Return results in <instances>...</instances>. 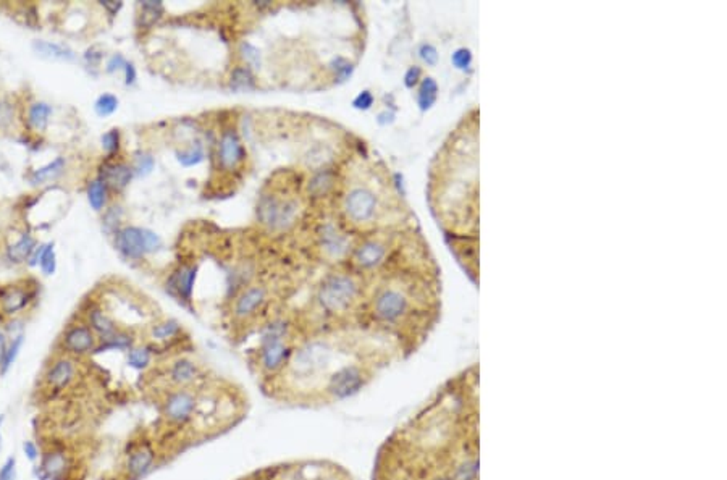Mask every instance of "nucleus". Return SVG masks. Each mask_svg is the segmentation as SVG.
Instances as JSON below:
<instances>
[{
  "mask_svg": "<svg viewBox=\"0 0 727 480\" xmlns=\"http://www.w3.org/2000/svg\"><path fill=\"white\" fill-rule=\"evenodd\" d=\"M230 86H231V89H235V91H251V89H254V76H252L251 70L249 68H242V66H240V68H236L233 71V75H231Z\"/></svg>",
  "mask_w": 727,
  "mask_h": 480,
  "instance_id": "28",
  "label": "nucleus"
},
{
  "mask_svg": "<svg viewBox=\"0 0 727 480\" xmlns=\"http://www.w3.org/2000/svg\"><path fill=\"white\" fill-rule=\"evenodd\" d=\"M118 146H120V133L117 130H110L102 136V147L107 152H115Z\"/></svg>",
  "mask_w": 727,
  "mask_h": 480,
  "instance_id": "42",
  "label": "nucleus"
},
{
  "mask_svg": "<svg viewBox=\"0 0 727 480\" xmlns=\"http://www.w3.org/2000/svg\"><path fill=\"white\" fill-rule=\"evenodd\" d=\"M117 107H118V99L112 94L101 96L96 102V112H97V115H101V117L112 115V113L117 110Z\"/></svg>",
  "mask_w": 727,
  "mask_h": 480,
  "instance_id": "36",
  "label": "nucleus"
},
{
  "mask_svg": "<svg viewBox=\"0 0 727 480\" xmlns=\"http://www.w3.org/2000/svg\"><path fill=\"white\" fill-rule=\"evenodd\" d=\"M73 467L71 463V456L61 448H55V450L45 451L41 456V469L43 472L52 480H61L66 477Z\"/></svg>",
  "mask_w": 727,
  "mask_h": 480,
  "instance_id": "12",
  "label": "nucleus"
},
{
  "mask_svg": "<svg viewBox=\"0 0 727 480\" xmlns=\"http://www.w3.org/2000/svg\"><path fill=\"white\" fill-rule=\"evenodd\" d=\"M372 372L358 364H346L330 374L321 390L317 391L318 400L323 402H339L353 398L362 391L370 380Z\"/></svg>",
  "mask_w": 727,
  "mask_h": 480,
  "instance_id": "2",
  "label": "nucleus"
},
{
  "mask_svg": "<svg viewBox=\"0 0 727 480\" xmlns=\"http://www.w3.org/2000/svg\"><path fill=\"white\" fill-rule=\"evenodd\" d=\"M330 68L335 71V76H337L338 81H346L349 76L353 75V64L346 59H343V57L335 59L332 64H330Z\"/></svg>",
  "mask_w": 727,
  "mask_h": 480,
  "instance_id": "37",
  "label": "nucleus"
},
{
  "mask_svg": "<svg viewBox=\"0 0 727 480\" xmlns=\"http://www.w3.org/2000/svg\"><path fill=\"white\" fill-rule=\"evenodd\" d=\"M200 391L189 388H172L163 390L159 401V412L161 421L168 428L179 430L188 428L200 414Z\"/></svg>",
  "mask_w": 727,
  "mask_h": 480,
  "instance_id": "1",
  "label": "nucleus"
},
{
  "mask_svg": "<svg viewBox=\"0 0 727 480\" xmlns=\"http://www.w3.org/2000/svg\"><path fill=\"white\" fill-rule=\"evenodd\" d=\"M205 379L203 374V369L198 364L193 363L189 359H178L170 365L167 374H165V380H167L168 388H189V386L199 385L200 381Z\"/></svg>",
  "mask_w": 727,
  "mask_h": 480,
  "instance_id": "10",
  "label": "nucleus"
},
{
  "mask_svg": "<svg viewBox=\"0 0 727 480\" xmlns=\"http://www.w3.org/2000/svg\"><path fill=\"white\" fill-rule=\"evenodd\" d=\"M125 71H126V85H131V82H135V80H136L135 66H133L131 64H126L125 65Z\"/></svg>",
  "mask_w": 727,
  "mask_h": 480,
  "instance_id": "50",
  "label": "nucleus"
},
{
  "mask_svg": "<svg viewBox=\"0 0 727 480\" xmlns=\"http://www.w3.org/2000/svg\"><path fill=\"white\" fill-rule=\"evenodd\" d=\"M7 348L8 347H7V340H5V335H0V363H2Z\"/></svg>",
  "mask_w": 727,
  "mask_h": 480,
  "instance_id": "52",
  "label": "nucleus"
},
{
  "mask_svg": "<svg viewBox=\"0 0 727 480\" xmlns=\"http://www.w3.org/2000/svg\"><path fill=\"white\" fill-rule=\"evenodd\" d=\"M219 157L225 168H235L242 162V159H244V149H242V144L235 131L228 130L223 133V136L220 139Z\"/></svg>",
  "mask_w": 727,
  "mask_h": 480,
  "instance_id": "15",
  "label": "nucleus"
},
{
  "mask_svg": "<svg viewBox=\"0 0 727 480\" xmlns=\"http://www.w3.org/2000/svg\"><path fill=\"white\" fill-rule=\"evenodd\" d=\"M436 96H438V85L435 82V80L425 78L420 82L417 101H419V106L422 110H429V108L436 102Z\"/></svg>",
  "mask_w": 727,
  "mask_h": 480,
  "instance_id": "24",
  "label": "nucleus"
},
{
  "mask_svg": "<svg viewBox=\"0 0 727 480\" xmlns=\"http://www.w3.org/2000/svg\"><path fill=\"white\" fill-rule=\"evenodd\" d=\"M419 54H420V59L424 60L427 65H432V66H433V65H436V61H438V52H436V49L433 48V45H430V44H424V45H422V48H420Z\"/></svg>",
  "mask_w": 727,
  "mask_h": 480,
  "instance_id": "46",
  "label": "nucleus"
},
{
  "mask_svg": "<svg viewBox=\"0 0 727 480\" xmlns=\"http://www.w3.org/2000/svg\"><path fill=\"white\" fill-rule=\"evenodd\" d=\"M117 247L126 257H142L147 252L146 245V230L136 228V226H128L118 231L117 235Z\"/></svg>",
  "mask_w": 727,
  "mask_h": 480,
  "instance_id": "14",
  "label": "nucleus"
},
{
  "mask_svg": "<svg viewBox=\"0 0 727 480\" xmlns=\"http://www.w3.org/2000/svg\"><path fill=\"white\" fill-rule=\"evenodd\" d=\"M332 358L333 351L327 343L312 342L293 353L290 363H288V369H290L291 377H295L299 384H309V381H316L327 374L330 364H332Z\"/></svg>",
  "mask_w": 727,
  "mask_h": 480,
  "instance_id": "3",
  "label": "nucleus"
},
{
  "mask_svg": "<svg viewBox=\"0 0 727 480\" xmlns=\"http://www.w3.org/2000/svg\"><path fill=\"white\" fill-rule=\"evenodd\" d=\"M28 301H29L28 293H24L22 290H10L8 293L3 294V298H2L3 311L7 314H13L27 306Z\"/></svg>",
  "mask_w": 727,
  "mask_h": 480,
  "instance_id": "25",
  "label": "nucleus"
},
{
  "mask_svg": "<svg viewBox=\"0 0 727 480\" xmlns=\"http://www.w3.org/2000/svg\"><path fill=\"white\" fill-rule=\"evenodd\" d=\"M322 241L325 249H327L332 256H342L346 251V240L338 233L333 226H323L322 231Z\"/></svg>",
  "mask_w": 727,
  "mask_h": 480,
  "instance_id": "22",
  "label": "nucleus"
},
{
  "mask_svg": "<svg viewBox=\"0 0 727 480\" xmlns=\"http://www.w3.org/2000/svg\"><path fill=\"white\" fill-rule=\"evenodd\" d=\"M286 335L288 323L283 320H277L265 328L259 351V368L265 377L277 375L290 363L293 349L285 343Z\"/></svg>",
  "mask_w": 727,
  "mask_h": 480,
  "instance_id": "4",
  "label": "nucleus"
},
{
  "mask_svg": "<svg viewBox=\"0 0 727 480\" xmlns=\"http://www.w3.org/2000/svg\"><path fill=\"white\" fill-rule=\"evenodd\" d=\"M358 294V285L353 278L344 275L330 277L318 291V301L327 312H343L351 306Z\"/></svg>",
  "mask_w": 727,
  "mask_h": 480,
  "instance_id": "5",
  "label": "nucleus"
},
{
  "mask_svg": "<svg viewBox=\"0 0 727 480\" xmlns=\"http://www.w3.org/2000/svg\"><path fill=\"white\" fill-rule=\"evenodd\" d=\"M89 323H91V330H94V332L99 333L101 338L104 340V342L118 332L117 325L113 323V320L108 317L107 314L99 311V309H94V311L89 314Z\"/></svg>",
  "mask_w": 727,
  "mask_h": 480,
  "instance_id": "20",
  "label": "nucleus"
},
{
  "mask_svg": "<svg viewBox=\"0 0 727 480\" xmlns=\"http://www.w3.org/2000/svg\"><path fill=\"white\" fill-rule=\"evenodd\" d=\"M375 208H377V199H375L372 191L365 188L353 189L346 196V201H344L346 214L354 221H365L372 219Z\"/></svg>",
  "mask_w": 727,
  "mask_h": 480,
  "instance_id": "11",
  "label": "nucleus"
},
{
  "mask_svg": "<svg viewBox=\"0 0 727 480\" xmlns=\"http://www.w3.org/2000/svg\"><path fill=\"white\" fill-rule=\"evenodd\" d=\"M23 450H24V454H27L29 461H36L41 456V451L38 445H36L34 442H24L23 443Z\"/></svg>",
  "mask_w": 727,
  "mask_h": 480,
  "instance_id": "48",
  "label": "nucleus"
},
{
  "mask_svg": "<svg viewBox=\"0 0 727 480\" xmlns=\"http://www.w3.org/2000/svg\"><path fill=\"white\" fill-rule=\"evenodd\" d=\"M34 251V240L29 235H23L18 242H15L13 246L8 247L7 256L8 259L15 262V264H22L33 254Z\"/></svg>",
  "mask_w": 727,
  "mask_h": 480,
  "instance_id": "21",
  "label": "nucleus"
},
{
  "mask_svg": "<svg viewBox=\"0 0 727 480\" xmlns=\"http://www.w3.org/2000/svg\"><path fill=\"white\" fill-rule=\"evenodd\" d=\"M17 477V458L10 456L0 467V480H15Z\"/></svg>",
  "mask_w": 727,
  "mask_h": 480,
  "instance_id": "43",
  "label": "nucleus"
},
{
  "mask_svg": "<svg viewBox=\"0 0 727 480\" xmlns=\"http://www.w3.org/2000/svg\"><path fill=\"white\" fill-rule=\"evenodd\" d=\"M333 183H335V175L332 172H327V170H325V172L317 173L316 177L311 180V183H309V191H311L314 196H323V194H327L330 189H332Z\"/></svg>",
  "mask_w": 727,
  "mask_h": 480,
  "instance_id": "27",
  "label": "nucleus"
},
{
  "mask_svg": "<svg viewBox=\"0 0 727 480\" xmlns=\"http://www.w3.org/2000/svg\"><path fill=\"white\" fill-rule=\"evenodd\" d=\"M64 167H65V160L61 159V157L55 159L52 163H49V165H45V167H43V168L36 170V172L29 177L31 183H33V184H44V183H47V182H52V180H55L61 173V170H64Z\"/></svg>",
  "mask_w": 727,
  "mask_h": 480,
  "instance_id": "23",
  "label": "nucleus"
},
{
  "mask_svg": "<svg viewBox=\"0 0 727 480\" xmlns=\"http://www.w3.org/2000/svg\"><path fill=\"white\" fill-rule=\"evenodd\" d=\"M383 256H385L383 245H380V242H377V241H370L359 247L358 252H355V261H358L359 266L370 268V267H375L377 264H380L381 259H383Z\"/></svg>",
  "mask_w": 727,
  "mask_h": 480,
  "instance_id": "19",
  "label": "nucleus"
},
{
  "mask_svg": "<svg viewBox=\"0 0 727 480\" xmlns=\"http://www.w3.org/2000/svg\"><path fill=\"white\" fill-rule=\"evenodd\" d=\"M203 159H204V149H203V144H200L199 141L191 144L186 151L178 152L179 163L184 165V167H193V165H198Z\"/></svg>",
  "mask_w": 727,
  "mask_h": 480,
  "instance_id": "30",
  "label": "nucleus"
},
{
  "mask_svg": "<svg viewBox=\"0 0 727 480\" xmlns=\"http://www.w3.org/2000/svg\"><path fill=\"white\" fill-rule=\"evenodd\" d=\"M34 49L38 50V52L41 55L44 57H49V59H61V60H71L73 59V52L68 49H65L64 45H59V44H50V43H44V41H39V43L34 44Z\"/></svg>",
  "mask_w": 727,
  "mask_h": 480,
  "instance_id": "26",
  "label": "nucleus"
},
{
  "mask_svg": "<svg viewBox=\"0 0 727 480\" xmlns=\"http://www.w3.org/2000/svg\"><path fill=\"white\" fill-rule=\"evenodd\" d=\"M39 261H41V267H43V270L47 273V275L55 272V252H54L52 245L44 246V251H43V254H41Z\"/></svg>",
  "mask_w": 727,
  "mask_h": 480,
  "instance_id": "39",
  "label": "nucleus"
},
{
  "mask_svg": "<svg viewBox=\"0 0 727 480\" xmlns=\"http://www.w3.org/2000/svg\"><path fill=\"white\" fill-rule=\"evenodd\" d=\"M133 170L125 163H105L101 172V182L115 191H122L131 182Z\"/></svg>",
  "mask_w": 727,
  "mask_h": 480,
  "instance_id": "16",
  "label": "nucleus"
},
{
  "mask_svg": "<svg viewBox=\"0 0 727 480\" xmlns=\"http://www.w3.org/2000/svg\"><path fill=\"white\" fill-rule=\"evenodd\" d=\"M409 314V299L398 290L381 291L374 303V317L383 325H398Z\"/></svg>",
  "mask_w": 727,
  "mask_h": 480,
  "instance_id": "7",
  "label": "nucleus"
},
{
  "mask_svg": "<svg viewBox=\"0 0 727 480\" xmlns=\"http://www.w3.org/2000/svg\"><path fill=\"white\" fill-rule=\"evenodd\" d=\"M78 377V369L73 359L60 358L54 364H50L43 377L45 393H60V391L68 390L73 381Z\"/></svg>",
  "mask_w": 727,
  "mask_h": 480,
  "instance_id": "8",
  "label": "nucleus"
},
{
  "mask_svg": "<svg viewBox=\"0 0 727 480\" xmlns=\"http://www.w3.org/2000/svg\"><path fill=\"white\" fill-rule=\"evenodd\" d=\"M353 106L355 108H359V110H367V108H370L374 106V96L372 92L370 91H362L360 94L355 97Z\"/></svg>",
  "mask_w": 727,
  "mask_h": 480,
  "instance_id": "44",
  "label": "nucleus"
},
{
  "mask_svg": "<svg viewBox=\"0 0 727 480\" xmlns=\"http://www.w3.org/2000/svg\"><path fill=\"white\" fill-rule=\"evenodd\" d=\"M451 61H453V65L456 66V68H459V70H466L467 66L472 64V54H471V50H469V49H457L456 52L453 54Z\"/></svg>",
  "mask_w": 727,
  "mask_h": 480,
  "instance_id": "41",
  "label": "nucleus"
},
{
  "mask_svg": "<svg viewBox=\"0 0 727 480\" xmlns=\"http://www.w3.org/2000/svg\"><path fill=\"white\" fill-rule=\"evenodd\" d=\"M154 159L149 154H139L135 162V172L138 177H146L152 172Z\"/></svg>",
  "mask_w": 727,
  "mask_h": 480,
  "instance_id": "40",
  "label": "nucleus"
},
{
  "mask_svg": "<svg viewBox=\"0 0 727 480\" xmlns=\"http://www.w3.org/2000/svg\"><path fill=\"white\" fill-rule=\"evenodd\" d=\"M151 349L149 348H131L128 353V364L138 370L147 369L151 364Z\"/></svg>",
  "mask_w": 727,
  "mask_h": 480,
  "instance_id": "32",
  "label": "nucleus"
},
{
  "mask_svg": "<svg viewBox=\"0 0 727 480\" xmlns=\"http://www.w3.org/2000/svg\"><path fill=\"white\" fill-rule=\"evenodd\" d=\"M196 280V268L194 267H183L179 268L177 273H173V277L170 278L168 288L172 293L177 294L184 301H189L191 293H193V285Z\"/></svg>",
  "mask_w": 727,
  "mask_h": 480,
  "instance_id": "17",
  "label": "nucleus"
},
{
  "mask_svg": "<svg viewBox=\"0 0 727 480\" xmlns=\"http://www.w3.org/2000/svg\"><path fill=\"white\" fill-rule=\"evenodd\" d=\"M265 299V291L262 288H251L246 293H242L235 306V316L238 319L249 317L254 314L257 309L260 307V304Z\"/></svg>",
  "mask_w": 727,
  "mask_h": 480,
  "instance_id": "18",
  "label": "nucleus"
},
{
  "mask_svg": "<svg viewBox=\"0 0 727 480\" xmlns=\"http://www.w3.org/2000/svg\"><path fill=\"white\" fill-rule=\"evenodd\" d=\"M102 7L107 8L112 15H117L118 10L122 8V2H102Z\"/></svg>",
  "mask_w": 727,
  "mask_h": 480,
  "instance_id": "51",
  "label": "nucleus"
},
{
  "mask_svg": "<svg viewBox=\"0 0 727 480\" xmlns=\"http://www.w3.org/2000/svg\"><path fill=\"white\" fill-rule=\"evenodd\" d=\"M125 65H126V61L123 60L122 55H113L112 59H110V61H108V65H107L108 68L107 70L113 71L115 68H122V66H123V68H125Z\"/></svg>",
  "mask_w": 727,
  "mask_h": 480,
  "instance_id": "49",
  "label": "nucleus"
},
{
  "mask_svg": "<svg viewBox=\"0 0 727 480\" xmlns=\"http://www.w3.org/2000/svg\"><path fill=\"white\" fill-rule=\"evenodd\" d=\"M157 456L156 446L151 440L144 438V440L133 442L128 446L125 466H123L125 480H139L146 477L156 467Z\"/></svg>",
  "mask_w": 727,
  "mask_h": 480,
  "instance_id": "6",
  "label": "nucleus"
},
{
  "mask_svg": "<svg viewBox=\"0 0 727 480\" xmlns=\"http://www.w3.org/2000/svg\"><path fill=\"white\" fill-rule=\"evenodd\" d=\"M64 347L68 353L75 356H82L89 354L92 351L97 349L96 344V337L91 327H85V325H76V327L70 328L65 333L64 338Z\"/></svg>",
  "mask_w": 727,
  "mask_h": 480,
  "instance_id": "13",
  "label": "nucleus"
},
{
  "mask_svg": "<svg viewBox=\"0 0 727 480\" xmlns=\"http://www.w3.org/2000/svg\"><path fill=\"white\" fill-rule=\"evenodd\" d=\"M419 76H420V68H419V66H411V68L407 70L406 76H404L406 86L412 87L414 85H417V81H419Z\"/></svg>",
  "mask_w": 727,
  "mask_h": 480,
  "instance_id": "47",
  "label": "nucleus"
},
{
  "mask_svg": "<svg viewBox=\"0 0 727 480\" xmlns=\"http://www.w3.org/2000/svg\"><path fill=\"white\" fill-rule=\"evenodd\" d=\"M13 120V107L8 102L0 101V128H7Z\"/></svg>",
  "mask_w": 727,
  "mask_h": 480,
  "instance_id": "45",
  "label": "nucleus"
},
{
  "mask_svg": "<svg viewBox=\"0 0 727 480\" xmlns=\"http://www.w3.org/2000/svg\"><path fill=\"white\" fill-rule=\"evenodd\" d=\"M240 54L242 59L246 60V64H249L252 68H260V52L254 45L249 43H242L240 48Z\"/></svg>",
  "mask_w": 727,
  "mask_h": 480,
  "instance_id": "38",
  "label": "nucleus"
},
{
  "mask_svg": "<svg viewBox=\"0 0 727 480\" xmlns=\"http://www.w3.org/2000/svg\"><path fill=\"white\" fill-rule=\"evenodd\" d=\"M22 344H23V335L20 333V335H17V337L13 338V342L10 343V347L7 348V351H5V356H3V359H2V363H0V374L7 372L10 365L13 364V361L17 359V356H18L20 348H22Z\"/></svg>",
  "mask_w": 727,
  "mask_h": 480,
  "instance_id": "33",
  "label": "nucleus"
},
{
  "mask_svg": "<svg viewBox=\"0 0 727 480\" xmlns=\"http://www.w3.org/2000/svg\"><path fill=\"white\" fill-rule=\"evenodd\" d=\"M50 113H52V108L47 104H43V102L34 104L29 110V123L36 130H44V128L47 126Z\"/></svg>",
  "mask_w": 727,
  "mask_h": 480,
  "instance_id": "29",
  "label": "nucleus"
},
{
  "mask_svg": "<svg viewBox=\"0 0 727 480\" xmlns=\"http://www.w3.org/2000/svg\"><path fill=\"white\" fill-rule=\"evenodd\" d=\"M87 198H89V204L92 205V209L101 210L105 204V184L102 183L101 180L91 183L89 191H87Z\"/></svg>",
  "mask_w": 727,
  "mask_h": 480,
  "instance_id": "34",
  "label": "nucleus"
},
{
  "mask_svg": "<svg viewBox=\"0 0 727 480\" xmlns=\"http://www.w3.org/2000/svg\"><path fill=\"white\" fill-rule=\"evenodd\" d=\"M142 20L144 24L151 27L152 23H156L163 12V5L161 2H142Z\"/></svg>",
  "mask_w": 727,
  "mask_h": 480,
  "instance_id": "35",
  "label": "nucleus"
},
{
  "mask_svg": "<svg viewBox=\"0 0 727 480\" xmlns=\"http://www.w3.org/2000/svg\"><path fill=\"white\" fill-rule=\"evenodd\" d=\"M2 422H3V417L0 416V450H2Z\"/></svg>",
  "mask_w": 727,
  "mask_h": 480,
  "instance_id": "53",
  "label": "nucleus"
},
{
  "mask_svg": "<svg viewBox=\"0 0 727 480\" xmlns=\"http://www.w3.org/2000/svg\"><path fill=\"white\" fill-rule=\"evenodd\" d=\"M296 204L293 201H278L273 196L262 198L259 204V219L270 228H283L295 219Z\"/></svg>",
  "mask_w": 727,
  "mask_h": 480,
  "instance_id": "9",
  "label": "nucleus"
},
{
  "mask_svg": "<svg viewBox=\"0 0 727 480\" xmlns=\"http://www.w3.org/2000/svg\"><path fill=\"white\" fill-rule=\"evenodd\" d=\"M179 330H182V327H179V323L177 322V320H167V322L154 325L151 333L154 338L163 342V340H170V338L177 337V335L179 333Z\"/></svg>",
  "mask_w": 727,
  "mask_h": 480,
  "instance_id": "31",
  "label": "nucleus"
}]
</instances>
